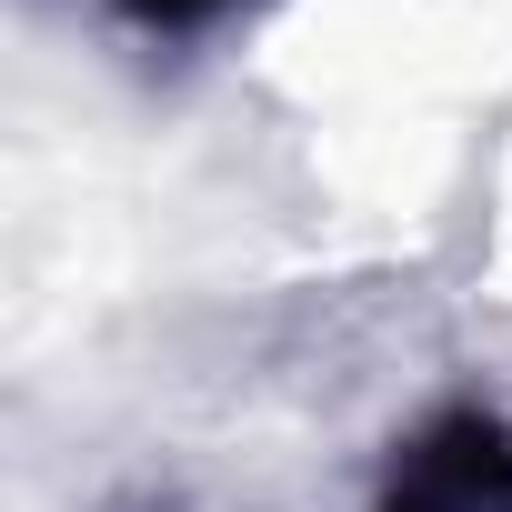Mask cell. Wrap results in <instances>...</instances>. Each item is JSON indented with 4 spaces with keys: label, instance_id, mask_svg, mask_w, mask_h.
<instances>
[{
    "label": "cell",
    "instance_id": "6da1fadb",
    "mask_svg": "<svg viewBox=\"0 0 512 512\" xmlns=\"http://www.w3.org/2000/svg\"><path fill=\"white\" fill-rule=\"evenodd\" d=\"M382 512H512V432L482 422V412L432 422V432L402 452Z\"/></svg>",
    "mask_w": 512,
    "mask_h": 512
},
{
    "label": "cell",
    "instance_id": "7a4b0ae2",
    "mask_svg": "<svg viewBox=\"0 0 512 512\" xmlns=\"http://www.w3.org/2000/svg\"><path fill=\"white\" fill-rule=\"evenodd\" d=\"M121 11H131L141 31H201V21L231 11V0H121Z\"/></svg>",
    "mask_w": 512,
    "mask_h": 512
}]
</instances>
